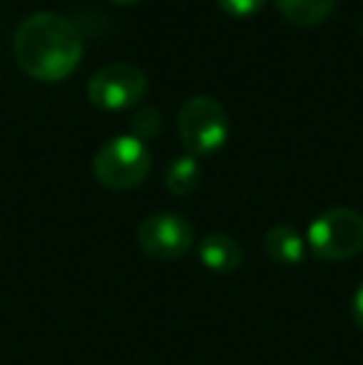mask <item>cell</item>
<instances>
[{"label": "cell", "mask_w": 363, "mask_h": 365, "mask_svg": "<svg viewBox=\"0 0 363 365\" xmlns=\"http://www.w3.org/2000/svg\"><path fill=\"white\" fill-rule=\"evenodd\" d=\"M199 261L214 274H232L242 266L244 251L232 236L227 234H209L197 246Z\"/></svg>", "instance_id": "7"}, {"label": "cell", "mask_w": 363, "mask_h": 365, "mask_svg": "<svg viewBox=\"0 0 363 365\" xmlns=\"http://www.w3.org/2000/svg\"><path fill=\"white\" fill-rule=\"evenodd\" d=\"M309 246L321 261H349L363 251V214L334 207L319 214L309 226Z\"/></svg>", "instance_id": "4"}, {"label": "cell", "mask_w": 363, "mask_h": 365, "mask_svg": "<svg viewBox=\"0 0 363 365\" xmlns=\"http://www.w3.org/2000/svg\"><path fill=\"white\" fill-rule=\"evenodd\" d=\"M130 130H132V137H137L140 142L155 140L162 130V115L155 107H140V110L132 115Z\"/></svg>", "instance_id": "11"}, {"label": "cell", "mask_w": 363, "mask_h": 365, "mask_svg": "<svg viewBox=\"0 0 363 365\" xmlns=\"http://www.w3.org/2000/svg\"><path fill=\"white\" fill-rule=\"evenodd\" d=\"M137 244L150 259L177 261L194 244V229L180 214H152L137 229Z\"/></svg>", "instance_id": "6"}, {"label": "cell", "mask_w": 363, "mask_h": 365, "mask_svg": "<svg viewBox=\"0 0 363 365\" xmlns=\"http://www.w3.org/2000/svg\"><path fill=\"white\" fill-rule=\"evenodd\" d=\"M150 82L137 65L112 63L100 68L88 82V97L97 110L122 112L145 100Z\"/></svg>", "instance_id": "5"}, {"label": "cell", "mask_w": 363, "mask_h": 365, "mask_svg": "<svg viewBox=\"0 0 363 365\" xmlns=\"http://www.w3.org/2000/svg\"><path fill=\"white\" fill-rule=\"evenodd\" d=\"M152 157L145 142L132 135H120L105 142L95 154L92 174L105 189L112 192H127L135 189L150 177Z\"/></svg>", "instance_id": "2"}, {"label": "cell", "mask_w": 363, "mask_h": 365, "mask_svg": "<svg viewBox=\"0 0 363 365\" xmlns=\"http://www.w3.org/2000/svg\"><path fill=\"white\" fill-rule=\"evenodd\" d=\"M279 13L294 25H319L334 13L336 0H274Z\"/></svg>", "instance_id": "9"}, {"label": "cell", "mask_w": 363, "mask_h": 365, "mask_svg": "<svg viewBox=\"0 0 363 365\" xmlns=\"http://www.w3.org/2000/svg\"><path fill=\"white\" fill-rule=\"evenodd\" d=\"M264 251L274 264L281 266H299L304 261L306 244L301 239V234L291 226H272V229L264 234Z\"/></svg>", "instance_id": "8"}, {"label": "cell", "mask_w": 363, "mask_h": 365, "mask_svg": "<svg viewBox=\"0 0 363 365\" xmlns=\"http://www.w3.org/2000/svg\"><path fill=\"white\" fill-rule=\"evenodd\" d=\"M83 50V35L75 28V23L53 10H40V13L28 15L15 28V63L33 80H65L80 65Z\"/></svg>", "instance_id": "1"}, {"label": "cell", "mask_w": 363, "mask_h": 365, "mask_svg": "<svg viewBox=\"0 0 363 365\" xmlns=\"http://www.w3.org/2000/svg\"><path fill=\"white\" fill-rule=\"evenodd\" d=\"M351 313H354V323L363 331V284L354 293V306H351Z\"/></svg>", "instance_id": "13"}, {"label": "cell", "mask_w": 363, "mask_h": 365, "mask_svg": "<svg viewBox=\"0 0 363 365\" xmlns=\"http://www.w3.org/2000/svg\"><path fill=\"white\" fill-rule=\"evenodd\" d=\"M110 3H115V5H135V3H140V0H110Z\"/></svg>", "instance_id": "14"}, {"label": "cell", "mask_w": 363, "mask_h": 365, "mask_svg": "<svg viewBox=\"0 0 363 365\" xmlns=\"http://www.w3.org/2000/svg\"><path fill=\"white\" fill-rule=\"evenodd\" d=\"M202 182V167H199L197 157L192 154H182L175 157L165 169V187L170 189L175 197H187Z\"/></svg>", "instance_id": "10"}, {"label": "cell", "mask_w": 363, "mask_h": 365, "mask_svg": "<svg viewBox=\"0 0 363 365\" xmlns=\"http://www.w3.org/2000/svg\"><path fill=\"white\" fill-rule=\"evenodd\" d=\"M177 127H180L182 145L192 157H209L227 145L229 120L222 102H217L214 97H189L180 110Z\"/></svg>", "instance_id": "3"}, {"label": "cell", "mask_w": 363, "mask_h": 365, "mask_svg": "<svg viewBox=\"0 0 363 365\" xmlns=\"http://www.w3.org/2000/svg\"><path fill=\"white\" fill-rule=\"evenodd\" d=\"M217 3L232 18H252L264 8L267 0H217Z\"/></svg>", "instance_id": "12"}]
</instances>
